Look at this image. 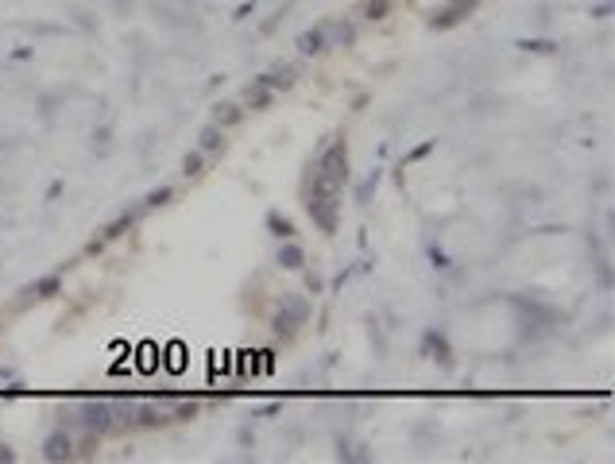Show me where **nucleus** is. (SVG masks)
<instances>
[{"instance_id":"nucleus-1","label":"nucleus","mask_w":615,"mask_h":464,"mask_svg":"<svg viewBox=\"0 0 615 464\" xmlns=\"http://www.w3.org/2000/svg\"><path fill=\"white\" fill-rule=\"evenodd\" d=\"M341 186H345V144H333L318 159L314 174H310V202H306L322 229H333V213H337V202H341Z\"/></svg>"},{"instance_id":"nucleus-2","label":"nucleus","mask_w":615,"mask_h":464,"mask_svg":"<svg viewBox=\"0 0 615 464\" xmlns=\"http://www.w3.org/2000/svg\"><path fill=\"white\" fill-rule=\"evenodd\" d=\"M469 8H472V0H453V4H449V8L441 12L438 28H449V24H457V20H461V16L469 12Z\"/></svg>"},{"instance_id":"nucleus-3","label":"nucleus","mask_w":615,"mask_h":464,"mask_svg":"<svg viewBox=\"0 0 615 464\" xmlns=\"http://www.w3.org/2000/svg\"><path fill=\"white\" fill-rule=\"evenodd\" d=\"M325 31H329V28H314L310 35H302V39H298V43H302V51H310V55H314V51H322Z\"/></svg>"},{"instance_id":"nucleus-4","label":"nucleus","mask_w":615,"mask_h":464,"mask_svg":"<svg viewBox=\"0 0 615 464\" xmlns=\"http://www.w3.org/2000/svg\"><path fill=\"white\" fill-rule=\"evenodd\" d=\"M202 147H205V151L221 147V132H213V128H209V132H205V136H202Z\"/></svg>"},{"instance_id":"nucleus-5","label":"nucleus","mask_w":615,"mask_h":464,"mask_svg":"<svg viewBox=\"0 0 615 464\" xmlns=\"http://www.w3.org/2000/svg\"><path fill=\"white\" fill-rule=\"evenodd\" d=\"M383 12H387V0H372V4H368V16H372V20H380Z\"/></svg>"},{"instance_id":"nucleus-6","label":"nucleus","mask_w":615,"mask_h":464,"mask_svg":"<svg viewBox=\"0 0 615 464\" xmlns=\"http://www.w3.org/2000/svg\"><path fill=\"white\" fill-rule=\"evenodd\" d=\"M198 167H202V155H190L186 159V174H198Z\"/></svg>"}]
</instances>
